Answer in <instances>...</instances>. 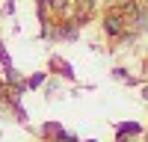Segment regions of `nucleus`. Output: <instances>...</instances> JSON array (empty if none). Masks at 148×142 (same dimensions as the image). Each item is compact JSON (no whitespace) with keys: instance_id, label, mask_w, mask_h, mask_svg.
I'll return each instance as SVG.
<instances>
[{"instance_id":"f257e3e1","label":"nucleus","mask_w":148,"mask_h":142,"mask_svg":"<svg viewBox=\"0 0 148 142\" xmlns=\"http://www.w3.org/2000/svg\"><path fill=\"white\" fill-rule=\"evenodd\" d=\"M119 133H139V124H119Z\"/></svg>"},{"instance_id":"f03ea898","label":"nucleus","mask_w":148,"mask_h":142,"mask_svg":"<svg viewBox=\"0 0 148 142\" xmlns=\"http://www.w3.org/2000/svg\"><path fill=\"white\" fill-rule=\"evenodd\" d=\"M42 83H45V74H36V77H30V86L36 89V86H42Z\"/></svg>"},{"instance_id":"7ed1b4c3","label":"nucleus","mask_w":148,"mask_h":142,"mask_svg":"<svg viewBox=\"0 0 148 142\" xmlns=\"http://www.w3.org/2000/svg\"><path fill=\"white\" fill-rule=\"evenodd\" d=\"M51 6H53V9H65L68 0H51Z\"/></svg>"}]
</instances>
